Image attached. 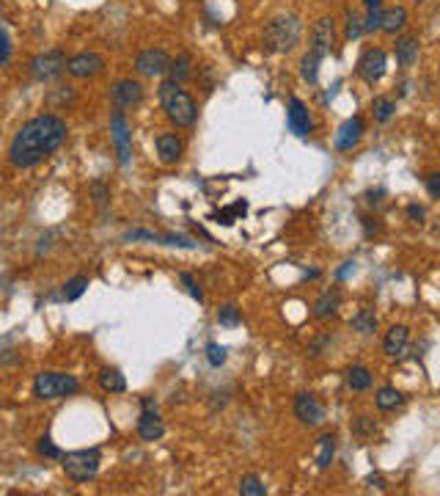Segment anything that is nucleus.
I'll use <instances>...</instances> for the list:
<instances>
[{
    "label": "nucleus",
    "instance_id": "obj_4",
    "mask_svg": "<svg viewBox=\"0 0 440 496\" xmlns=\"http://www.w3.org/2000/svg\"><path fill=\"white\" fill-rule=\"evenodd\" d=\"M80 389V381L66 372H39L33 381V397L36 400H61L75 395Z\"/></svg>",
    "mask_w": 440,
    "mask_h": 496
},
{
    "label": "nucleus",
    "instance_id": "obj_18",
    "mask_svg": "<svg viewBox=\"0 0 440 496\" xmlns=\"http://www.w3.org/2000/svg\"><path fill=\"white\" fill-rule=\"evenodd\" d=\"M410 342V331L408 326H394V329L385 333V339H382V350L388 353V356H402L405 353V348H408Z\"/></svg>",
    "mask_w": 440,
    "mask_h": 496
},
{
    "label": "nucleus",
    "instance_id": "obj_24",
    "mask_svg": "<svg viewBox=\"0 0 440 496\" xmlns=\"http://www.w3.org/2000/svg\"><path fill=\"white\" fill-rule=\"evenodd\" d=\"M99 386L105 389V392H110V395H122L127 389V378L119 372V369H102L99 372Z\"/></svg>",
    "mask_w": 440,
    "mask_h": 496
},
{
    "label": "nucleus",
    "instance_id": "obj_28",
    "mask_svg": "<svg viewBox=\"0 0 440 496\" xmlns=\"http://www.w3.org/2000/svg\"><path fill=\"white\" fill-rule=\"evenodd\" d=\"M86 290H89V276H72L63 284V300H77Z\"/></svg>",
    "mask_w": 440,
    "mask_h": 496
},
{
    "label": "nucleus",
    "instance_id": "obj_7",
    "mask_svg": "<svg viewBox=\"0 0 440 496\" xmlns=\"http://www.w3.org/2000/svg\"><path fill=\"white\" fill-rule=\"evenodd\" d=\"M333 47H336V23H333V17H322L311 28V50L309 53L325 58L333 53Z\"/></svg>",
    "mask_w": 440,
    "mask_h": 496
},
{
    "label": "nucleus",
    "instance_id": "obj_37",
    "mask_svg": "<svg viewBox=\"0 0 440 496\" xmlns=\"http://www.w3.org/2000/svg\"><path fill=\"white\" fill-rule=\"evenodd\" d=\"M162 243L165 246H179V248H195V243L185 234H162Z\"/></svg>",
    "mask_w": 440,
    "mask_h": 496
},
{
    "label": "nucleus",
    "instance_id": "obj_36",
    "mask_svg": "<svg viewBox=\"0 0 440 496\" xmlns=\"http://www.w3.org/2000/svg\"><path fill=\"white\" fill-rule=\"evenodd\" d=\"M127 240H149V243H162V234H155L149 229H132L124 234Z\"/></svg>",
    "mask_w": 440,
    "mask_h": 496
},
{
    "label": "nucleus",
    "instance_id": "obj_21",
    "mask_svg": "<svg viewBox=\"0 0 440 496\" xmlns=\"http://www.w3.org/2000/svg\"><path fill=\"white\" fill-rule=\"evenodd\" d=\"M405 25H408V8H405V6H394V8H385V11H382V25H380V31L399 33Z\"/></svg>",
    "mask_w": 440,
    "mask_h": 496
},
{
    "label": "nucleus",
    "instance_id": "obj_32",
    "mask_svg": "<svg viewBox=\"0 0 440 496\" xmlns=\"http://www.w3.org/2000/svg\"><path fill=\"white\" fill-rule=\"evenodd\" d=\"M171 80H176V83H182L185 77L190 75V56H179L176 61H171Z\"/></svg>",
    "mask_w": 440,
    "mask_h": 496
},
{
    "label": "nucleus",
    "instance_id": "obj_33",
    "mask_svg": "<svg viewBox=\"0 0 440 496\" xmlns=\"http://www.w3.org/2000/svg\"><path fill=\"white\" fill-rule=\"evenodd\" d=\"M226 359H228V350L223 345H218V342L207 345V362H209V367H223Z\"/></svg>",
    "mask_w": 440,
    "mask_h": 496
},
{
    "label": "nucleus",
    "instance_id": "obj_19",
    "mask_svg": "<svg viewBox=\"0 0 440 496\" xmlns=\"http://www.w3.org/2000/svg\"><path fill=\"white\" fill-rule=\"evenodd\" d=\"M418 61V39L415 36H402L396 39V64L408 69Z\"/></svg>",
    "mask_w": 440,
    "mask_h": 496
},
{
    "label": "nucleus",
    "instance_id": "obj_26",
    "mask_svg": "<svg viewBox=\"0 0 440 496\" xmlns=\"http://www.w3.org/2000/svg\"><path fill=\"white\" fill-rule=\"evenodd\" d=\"M349 326L358 331V333H372V331L377 329V317H375L372 309H361V312L349 320Z\"/></svg>",
    "mask_w": 440,
    "mask_h": 496
},
{
    "label": "nucleus",
    "instance_id": "obj_1",
    "mask_svg": "<svg viewBox=\"0 0 440 496\" xmlns=\"http://www.w3.org/2000/svg\"><path fill=\"white\" fill-rule=\"evenodd\" d=\"M66 122L56 113L36 116L31 122L22 125V130L14 135L8 146V160L17 168H31V165L47 160L53 152L61 149L66 141Z\"/></svg>",
    "mask_w": 440,
    "mask_h": 496
},
{
    "label": "nucleus",
    "instance_id": "obj_41",
    "mask_svg": "<svg viewBox=\"0 0 440 496\" xmlns=\"http://www.w3.org/2000/svg\"><path fill=\"white\" fill-rule=\"evenodd\" d=\"M427 191H429V196L440 198V174H429L427 177Z\"/></svg>",
    "mask_w": 440,
    "mask_h": 496
},
{
    "label": "nucleus",
    "instance_id": "obj_15",
    "mask_svg": "<svg viewBox=\"0 0 440 496\" xmlns=\"http://www.w3.org/2000/svg\"><path fill=\"white\" fill-rule=\"evenodd\" d=\"M361 138H363V122H361V116H352V119H347L344 125L339 127V132H336V149L349 152L352 146H358Z\"/></svg>",
    "mask_w": 440,
    "mask_h": 496
},
{
    "label": "nucleus",
    "instance_id": "obj_5",
    "mask_svg": "<svg viewBox=\"0 0 440 496\" xmlns=\"http://www.w3.org/2000/svg\"><path fill=\"white\" fill-rule=\"evenodd\" d=\"M61 466L72 483H86V480H91L96 471H99V466H102V452H99V450H75V452H63Z\"/></svg>",
    "mask_w": 440,
    "mask_h": 496
},
{
    "label": "nucleus",
    "instance_id": "obj_17",
    "mask_svg": "<svg viewBox=\"0 0 440 496\" xmlns=\"http://www.w3.org/2000/svg\"><path fill=\"white\" fill-rule=\"evenodd\" d=\"M157 155H160V160L165 165H171V163H176L179 158H182V141L174 135V132H162V135H157Z\"/></svg>",
    "mask_w": 440,
    "mask_h": 496
},
{
    "label": "nucleus",
    "instance_id": "obj_6",
    "mask_svg": "<svg viewBox=\"0 0 440 496\" xmlns=\"http://www.w3.org/2000/svg\"><path fill=\"white\" fill-rule=\"evenodd\" d=\"M110 138H113V146H116L119 163L129 165V160H132V132H129L127 116L122 113V110H116V113L110 116Z\"/></svg>",
    "mask_w": 440,
    "mask_h": 496
},
{
    "label": "nucleus",
    "instance_id": "obj_42",
    "mask_svg": "<svg viewBox=\"0 0 440 496\" xmlns=\"http://www.w3.org/2000/svg\"><path fill=\"white\" fill-rule=\"evenodd\" d=\"M91 191H94V196H96L94 201L99 204V207H102V204L108 201V188H105L102 182H94V185H91Z\"/></svg>",
    "mask_w": 440,
    "mask_h": 496
},
{
    "label": "nucleus",
    "instance_id": "obj_47",
    "mask_svg": "<svg viewBox=\"0 0 440 496\" xmlns=\"http://www.w3.org/2000/svg\"><path fill=\"white\" fill-rule=\"evenodd\" d=\"M415 3H418V0H415Z\"/></svg>",
    "mask_w": 440,
    "mask_h": 496
},
{
    "label": "nucleus",
    "instance_id": "obj_45",
    "mask_svg": "<svg viewBox=\"0 0 440 496\" xmlns=\"http://www.w3.org/2000/svg\"><path fill=\"white\" fill-rule=\"evenodd\" d=\"M352 270H355V262H344V267H342V270H339L336 276H339V279H347V276H349Z\"/></svg>",
    "mask_w": 440,
    "mask_h": 496
},
{
    "label": "nucleus",
    "instance_id": "obj_14",
    "mask_svg": "<svg viewBox=\"0 0 440 496\" xmlns=\"http://www.w3.org/2000/svg\"><path fill=\"white\" fill-rule=\"evenodd\" d=\"M113 102L119 105V108H132V105H138L141 99H143V86L138 83V80H119L116 86H113Z\"/></svg>",
    "mask_w": 440,
    "mask_h": 496
},
{
    "label": "nucleus",
    "instance_id": "obj_27",
    "mask_svg": "<svg viewBox=\"0 0 440 496\" xmlns=\"http://www.w3.org/2000/svg\"><path fill=\"white\" fill-rule=\"evenodd\" d=\"M394 110H396V105H394V99L391 97L372 99V113H375V122H377V125H385V122L394 116Z\"/></svg>",
    "mask_w": 440,
    "mask_h": 496
},
{
    "label": "nucleus",
    "instance_id": "obj_22",
    "mask_svg": "<svg viewBox=\"0 0 440 496\" xmlns=\"http://www.w3.org/2000/svg\"><path fill=\"white\" fill-rule=\"evenodd\" d=\"M372 372L363 367V364H355V367H349L347 369V386L352 389V392H366L369 386H372Z\"/></svg>",
    "mask_w": 440,
    "mask_h": 496
},
{
    "label": "nucleus",
    "instance_id": "obj_39",
    "mask_svg": "<svg viewBox=\"0 0 440 496\" xmlns=\"http://www.w3.org/2000/svg\"><path fill=\"white\" fill-rule=\"evenodd\" d=\"M11 58V39H8V33L0 28V66L6 64Z\"/></svg>",
    "mask_w": 440,
    "mask_h": 496
},
{
    "label": "nucleus",
    "instance_id": "obj_23",
    "mask_svg": "<svg viewBox=\"0 0 440 496\" xmlns=\"http://www.w3.org/2000/svg\"><path fill=\"white\" fill-rule=\"evenodd\" d=\"M339 303H342V295H339L336 290H328V293H322V295L316 298V303H314V317L325 320V317L336 314Z\"/></svg>",
    "mask_w": 440,
    "mask_h": 496
},
{
    "label": "nucleus",
    "instance_id": "obj_25",
    "mask_svg": "<svg viewBox=\"0 0 440 496\" xmlns=\"http://www.w3.org/2000/svg\"><path fill=\"white\" fill-rule=\"evenodd\" d=\"M402 392L399 389H394V386H382L377 392V397H375V402H377L380 411H394L396 405H402Z\"/></svg>",
    "mask_w": 440,
    "mask_h": 496
},
{
    "label": "nucleus",
    "instance_id": "obj_16",
    "mask_svg": "<svg viewBox=\"0 0 440 496\" xmlns=\"http://www.w3.org/2000/svg\"><path fill=\"white\" fill-rule=\"evenodd\" d=\"M138 435H141L143 441H160V438L165 435V425H162V419L157 416L155 408L141 414V419H138Z\"/></svg>",
    "mask_w": 440,
    "mask_h": 496
},
{
    "label": "nucleus",
    "instance_id": "obj_9",
    "mask_svg": "<svg viewBox=\"0 0 440 496\" xmlns=\"http://www.w3.org/2000/svg\"><path fill=\"white\" fill-rule=\"evenodd\" d=\"M358 72H361V77L366 80V83H377L385 77V72H388V56H385V50H380V47H369L363 56H361V61H358Z\"/></svg>",
    "mask_w": 440,
    "mask_h": 496
},
{
    "label": "nucleus",
    "instance_id": "obj_34",
    "mask_svg": "<svg viewBox=\"0 0 440 496\" xmlns=\"http://www.w3.org/2000/svg\"><path fill=\"white\" fill-rule=\"evenodd\" d=\"M36 452H39L41 458H58V461H61V455H63L61 450L53 444V438H50V435H41V438H39V444H36Z\"/></svg>",
    "mask_w": 440,
    "mask_h": 496
},
{
    "label": "nucleus",
    "instance_id": "obj_35",
    "mask_svg": "<svg viewBox=\"0 0 440 496\" xmlns=\"http://www.w3.org/2000/svg\"><path fill=\"white\" fill-rule=\"evenodd\" d=\"M366 33V28H363V20L355 14V11H349V17H347V31H344V36L352 42V39H361Z\"/></svg>",
    "mask_w": 440,
    "mask_h": 496
},
{
    "label": "nucleus",
    "instance_id": "obj_31",
    "mask_svg": "<svg viewBox=\"0 0 440 496\" xmlns=\"http://www.w3.org/2000/svg\"><path fill=\"white\" fill-rule=\"evenodd\" d=\"M218 323L220 326H226V329H234V326H240L242 323V314H240V309L237 306H220L218 312Z\"/></svg>",
    "mask_w": 440,
    "mask_h": 496
},
{
    "label": "nucleus",
    "instance_id": "obj_29",
    "mask_svg": "<svg viewBox=\"0 0 440 496\" xmlns=\"http://www.w3.org/2000/svg\"><path fill=\"white\" fill-rule=\"evenodd\" d=\"M319 61H322V58L314 56V53H306L303 61H300V75H303V80L311 83V86L316 83V75H319Z\"/></svg>",
    "mask_w": 440,
    "mask_h": 496
},
{
    "label": "nucleus",
    "instance_id": "obj_8",
    "mask_svg": "<svg viewBox=\"0 0 440 496\" xmlns=\"http://www.w3.org/2000/svg\"><path fill=\"white\" fill-rule=\"evenodd\" d=\"M66 56H63L61 50H47V53H41V56H36L33 58V77L36 80H41V83H47V80H56L58 75H61L63 69H66Z\"/></svg>",
    "mask_w": 440,
    "mask_h": 496
},
{
    "label": "nucleus",
    "instance_id": "obj_38",
    "mask_svg": "<svg viewBox=\"0 0 440 496\" xmlns=\"http://www.w3.org/2000/svg\"><path fill=\"white\" fill-rule=\"evenodd\" d=\"M179 279H182V284L188 287V293H190V295H193V298H195V300H198V303H201V300H204V293L198 290V284H195V279H193L190 273H182Z\"/></svg>",
    "mask_w": 440,
    "mask_h": 496
},
{
    "label": "nucleus",
    "instance_id": "obj_30",
    "mask_svg": "<svg viewBox=\"0 0 440 496\" xmlns=\"http://www.w3.org/2000/svg\"><path fill=\"white\" fill-rule=\"evenodd\" d=\"M240 494L242 496H264L267 494V488H264V483H261L256 474H245L242 483H240Z\"/></svg>",
    "mask_w": 440,
    "mask_h": 496
},
{
    "label": "nucleus",
    "instance_id": "obj_40",
    "mask_svg": "<svg viewBox=\"0 0 440 496\" xmlns=\"http://www.w3.org/2000/svg\"><path fill=\"white\" fill-rule=\"evenodd\" d=\"M358 435H375L377 433V425H375V419H369V416H361L358 419Z\"/></svg>",
    "mask_w": 440,
    "mask_h": 496
},
{
    "label": "nucleus",
    "instance_id": "obj_11",
    "mask_svg": "<svg viewBox=\"0 0 440 496\" xmlns=\"http://www.w3.org/2000/svg\"><path fill=\"white\" fill-rule=\"evenodd\" d=\"M286 127L295 132L297 138H306L309 132L314 130V122H311V113L306 108V102L297 97L289 99V110H286Z\"/></svg>",
    "mask_w": 440,
    "mask_h": 496
},
{
    "label": "nucleus",
    "instance_id": "obj_2",
    "mask_svg": "<svg viewBox=\"0 0 440 496\" xmlns=\"http://www.w3.org/2000/svg\"><path fill=\"white\" fill-rule=\"evenodd\" d=\"M160 102H162L165 116H168L176 127H193L198 108H195L193 97H190L188 91H185L176 80H171V77H168V80L160 86Z\"/></svg>",
    "mask_w": 440,
    "mask_h": 496
},
{
    "label": "nucleus",
    "instance_id": "obj_20",
    "mask_svg": "<svg viewBox=\"0 0 440 496\" xmlns=\"http://www.w3.org/2000/svg\"><path fill=\"white\" fill-rule=\"evenodd\" d=\"M333 458H336V435L325 433V435H319L316 450H314L316 469H328V466L333 463Z\"/></svg>",
    "mask_w": 440,
    "mask_h": 496
},
{
    "label": "nucleus",
    "instance_id": "obj_12",
    "mask_svg": "<svg viewBox=\"0 0 440 496\" xmlns=\"http://www.w3.org/2000/svg\"><path fill=\"white\" fill-rule=\"evenodd\" d=\"M135 69L143 75V77H160V75H165L168 69H171V58L162 53V50H143V53H138V58H135Z\"/></svg>",
    "mask_w": 440,
    "mask_h": 496
},
{
    "label": "nucleus",
    "instance_id": "obj_3",
    "mask_svg": "<svg viewBox=\"0 0 440 496\" xmlns=\"http://www.w3.org/2000/svg\"><path fill=\"white\" fill-rule=\"evenodd\" d=\"M300 33H303V25L295 14H278L264 28V39H261L264 50L267 53H289L300 42Z\"/></svg>",
    "mask_w": 440,
    "mask_h": 496
},
{
    "label": "nucleus",
    "instance_id": "obj_43",
    "mask_svg": "<svg viewBox=\"0 0 440 496\" xmlns=\"http://www.w3.org/2000/svg\"><path fill=\"white\" fill-rule=\"evenodd\" d=\"M408 215L413 218V221H421V218H424V207H418V204H410Z\"/></svg>",
    "mask_w": 440,
    "mask_h": 496
},
{
    "label": "nucleus",
    "instance_id": "obj_10",
    "mask_svg": "<svg viewBox=\"0 0 440 496\" xmlns=\"http://www.w3.org/2000/svg\"><path fill=\"white\" fill-rule=\"evenodd\" d=\"M295 416H297L303 425L316 428V425H322V422H325V405H322L314 395L300 392V395L295 397Z\"/></svg>",
    "mask_w": 440,
    "mask_h": 496
},
{
    "label": "nucleus",
    "instance_id": "obj_44",
    "mask_svg": "<svg viewBox=\"0 0 440 496\" xmlns=\"http://www.w3.org/2000/svg\"><path fill=\"white\" fill-rule=\"evenodd\" d=\"M366 485H369V488H380V491L385 488V483H382V477H380V474H372V477H366Z\"/></svg>",
    "mask_w": 440,
    "mask_h": 496
},
{
    "label": "nucleus",
    "instance_id": "obj_13",
    "mask_svg": "<svg viewBox=\"0 0 440 496\" xmlns=\"http://www.w3.org/2000/svg\"><path fill=\"white\" fill-rule=\"evenodd\" d=\"M69 75L72 77H80V80H89V77H96L102 69H105V58L96 56V53H77L69 58Z\"/></svg>",
    "mask_w": 440,
    "mask_h": 496
},
{
    "label": "nucleus",
    "instance_id": "obj_46",
    "mask_svg": "<svg viewBox=\"0 0 440 496\" xmlns=\"http://www.w3.org/2000/svg\"><path fill=\"white\" fill-rule=\"evenodd\" d=\"M366 3V8H377V6H382V0H363Z\"/></svg>",
    "mask_w": 440,
    "mask_h": 496
}]
</instances>
